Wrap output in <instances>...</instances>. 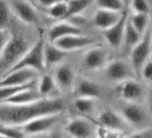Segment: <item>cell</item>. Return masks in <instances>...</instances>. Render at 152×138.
Segmentation results:
<instances>
[{
    "instance_id": "6da1fadb",
    "label": "cell",
    "mask_w": 152,
    "mask_h": 138,
    "mask_svg": "<svg viewBox=\"0 0 152 138\" xmlns=\"http://www.w3.org/2000/svg\"><path fill=\"white\" fill-rule=\"evenodd\" d=\"M64 109L61 98L41 99L27 105L0 104V124L21 127L37 117L62 113Z\"/></svg>"
},
{
    "instance_id": "7a4b0ae2",
    "label": "cell",
    "mask_w": 152,
    "mask_h": 138,
    "mask_svg": "<svg viewBox=\"0 0 152 138\" xmlns=\"http://www.w3.org/2000/svg\"><path fill=\"white\" fill-rule=\"evenodd\" d=\"M44 44L45 42L43 39H39V40H37L13 66H11L8 70L6 71L4 75L15 70H19V69H31L37 73L43 72L46 69L43 56Z\"/></svg>"
},
{
    "instance_id": "3957f363",
    "label": "cell",
    "mask_w": 152,
    "mask_h": 138,
    "mask_svg": "<svg viewBox=\"0 0 152 138\" xmlns=\"http://www.w3.org/2000/svg\"><path fill=\"white\" fill-rule=\"evenodd\" d=\"M118 113L135 131L150 127V115L143 104L123 101L120 104Z\"/></svg>"
},
{
    "instance_id": "277c9868",
    "label": "cell",
    "mask_w": 152,
    "mask_h": 138,
    "mask_svg": "<svg viewBox=\"0 0 152 138\" xmlns=\"http://www.w3.org/2000/svg\"><path fill=\"white\" fill-rule=\"evenodd\" d=\"M151 31H152V20L150 21L146 32L141 37L140 42L130 51L129 62L135 73L137 79H140V74L141 68L145 63L152 57L151 50Z\"/></svg>"
},
{
    "instance_id": "5b68a950",
    "label": "cell",
    "mask_w": 152,
    "mask_h": 138,
    "mask_svg": "<svg viewBox=\"0 0 152 138\" xmlns=\"http://www.w3.org/2000/svg\"><path fill=\"white\" fill-rule=\"evenodd\" d=\"M30 48L28 40L22 35L13 34L0 55L2 67H6L7 70L13 66Z\"/></svg>"
},
{
    "instance_id": "8992f818",
    "label": "cell",
    "mask_w": 152,
    "mask_h": 138,
    "mask_svg": "<svg viewBox=\"0 0 152 138\" xmlns=\"http://www.w3.org/2000/svg\"><path fill=\"white\" fill-rule=\"evenodd\" d=\"M115 92L124 102L143 104L146 98V92L143 84L139 79H129L115 86Z\"/></svg>"
},
{
    "instance_id": "52a82bcc",
    "label": "cell",
    "mask_w": 152,
    "mask_h": 138,
    "mask_svg": "<svg viewBox=\"0 0 152 138\" xmlns=\"http://www.w3.org/2000/svg\"><path fill=\"white\" fill-rule=\"evenodd\" d=\"M104 76L109 82L115 83L116 84L129 79H137L130 62L124 59L108 61L104 66Z\"/></svg>"
},
{
    "instance_id": "ba28073f",
    "label": "cell",
    "mask_w": 152,
    "mask_h": 138,
    "mask_svg": "<svg viewBox=\"0 0 152 138\" xmlns=\"http://www.w3.org/2000/svg\"><path fill=\"white\" fill-rule=\"evenodd\" d=\"M97 124L99 126L123 134H126L132 129L118 111L111 109H104L99 114L97 117Z\"/></svg>"
},
{
    "instance_id": "9c48e42d",
    "label": "cell",
    "mask_w": 152,
    "mask_h": 138,
    "mask_svg": "<svg viewBox=\"0 0 152 138\" xmlns=\"http://www.w3.org/2000/svg\"><path fill=\"white\" fill-rule=\"evenodd\" d=\"M61 113L37 117L21 126L25 135H39L51 130L60 120Z\"/></svg>"
},
{
    "instance_id": "30bf717a",
    "label": "cell",
    "mask_w": 152,
    "mask_h": 138,
    "mask_svg": "<svg viewBox=\"0 0 152 138\" xmlns=\"http://www.w3.org/2000/svg\"><path fill=\"white\" fill-rule=\"evenodd\" d=\"M109 53L107 48L101 46H95L90 48L83 57V67L90 71H96L104 68L108 63Z\"/></svg>"
},
{
    "instance_id": "8fae6325",
    "label": "cell",
    "mask_w": 152,
    "mask_h": 138,
    "mask_svg": "<svg viewBox=\"0 0 152 138\" xmlns=\"http://www.w3.org/2000/svg\"><path fill=\"white\" fill-rule=\"evenodd\" d=\"M64 131L71 138H93L96 129L93 124L84 117H75L64 126Z\"/></svg>"
},
{
    "instance_id": "7c38bea8",
    "label": "cell",
    "mask_w": 152,
    "mask_h": 138,
    "mask_svg": "<svg viewBox=\"0 0 152 138\" xmlns=\"http://www.w3.org/2000/svg\"><path fill=\"white\" fill-rule=\"evenodd\" d=\"M38 74L31 69H19L3 76L0 80V87L22 86L36 81Z\"/></svg>"
},
{
    "instance_id": "4fadbf2b",
    "label": "cell",
    "mask_w": 152,
    "mask_h": 138,
    "mask_svg": "<svg viewBox=\"0 0 152 138\" xmlns=\"http://www.w3.org/2000/svg\"><path fill=\"white\" fill-rule=\"evenodd\" d=\"M128 17H129V8L127 7L126 9L123 12L120 20L110 29L103 32V35L107 42L111 48L115 49L120 48L122 47L123 37H124V29Z\"/></svg>"
},
{
    "instance_id": "5bb4252c",
    "label": "cell",
    "mask_w": 152,
    "mask_h": 138,
    "mask_svg": "<svg viewBox=\"0 0 152 138\" xmlns=\"http://www.w3.org/2000/svg\"><path fill=\"white\" fill-rule=\"evenodd\" d=\"M96 43V40L90 37L82 35H72L64 37L57 40L53 44H55L58 48L69 53L71 51H75L81 48H88Z\"/></svg>"
},
{
    "instance_id": "9a60e30c",
    "label": "cell",
    "mask_w": 152,
    "mask_h": 138,
    "mask_svg": "<svg viewBox=\"0 0 152 138\" xmlns=\"http://www.w3.org/2000/svg\"><path fill=\"white\" fill-rule=\"evenodd\" d=\"M11 11L24 23L33 24L38 21V15L36 8L31 2L28 1H9Z\"/></svg>"
},
{
    "instance_id": "2e32d148",
    "label": "cell",
    "mask_w": 152,
    "mask_h": 138,
    "mask_svg": "<svg viewBox=\"0 0 152 138\" xmlns=\"http://www.w3.org/2000/svg\"><path fill=\"white\" fill-rule=\"evenodd\" d=\"M83 34V29L76 27L72 25V23L61 21L60 23L53 24L48 32V40L50 43H54L59 39L72 36V35H82Z\"/></svg>"
},
{
    "instance_id": "e0dca14e",
    "label": "cell",
    "mask_w": 152,
    "mask_h": 138,
    "mask_svg": "<svg viewBox=\"0 0 152 138\" xmlns=\"http://www.w3.org/2000/svg\"><path fill=\"white\" fill-rule=\"evenodd\" d=\"M53 78L60 92H68L74 84L75 74L72 67L65 64L61 65L56 68Z\"/></svg>"
},
{
    "instance_id": "ac0fdd59",
    "label": "cell",
    "mask_w": 152,
    "mask_h": 138,
    "mask_svg": "<svg viewBox=\"0 0 152 138\" xmlns=\"http://www.w3.org/2000/svg\"><path fill=\"white\" fill-rule=\"evenodd\" d=\"M123 13H115L103 9H97L92 18L93 25L101 30L107 31L114 26L121 18Z\"/></svg>"
},
{
    "instance_id": "d6986e66",
    "label": "cell",
    "mask_w": 152,
    "mask_h": 138,
    "mask_svg": "<svg viewBox=\"0 0 152 138\" xmlns=\"http://www.w3.org/2000/svg\"><path fill=\"white\" fill-rule=\"evenodd\" d=\"M74 92L76 98H90L95 100L103 94L102 87L96 82L89 79L81 80L76 85Z\"/></svg>"
},
{
    "instance_id": "ffe728a7",
    "label": "cell",
    "mask_w": 152,
    "mask_h": 138,
    "mask_svg": "<svg viewBox=\"0 0 152 138\" xmlns=\"http://www.w3.org/2000/svg\"><path fill=\"white\" fill-rule=\"evenodd\" d=\"M67 55V52L58 48L55 44L50 42L45 43L43 50L45 68H49L55 65L62 63L65 59Z\"/></svg>"
},
{
    "instance_id": "44dd1931",
    "label": "cell",
    "mask_w": 152,
    "mask_h": 138,
    "mask_svg": "<svg viewBox=\"0 0 152 138\" xmlns=\"http://www.w3.org/2000/svg\"><path fill=\"white\" fill-rule=\"evenodd\" d=\"M41 96L39 94L37 90L34 88L23 90L13 97L9 98L6 101L1 104H8V105H27L31 103H34L41 100Z\"/></svg>"
},
{
    "instance_id": "7402d4cb",
    "label": "cell",
    "mask_w": 152,
    "mask_h": 138,
    "mask_svg": "<svg viewBox=\"0 0 152 138\" xmlns=\"http://www.w3.org/2000/svg\"><path fill=\"white\" fill-rule=\"evenodd\" d=\"M142 35L139 33L133 26L129 22V19L127 20L125 29H124V33L123 37V42H122V48L124 49V51H127L130 53V51L140 42L141 40Z\"/></svg>"
},
{
    "instance_id": "603a6c76",
    "label": "cell",
    "mask_w": 152,
    "mask_h": 138,
    "mask_svg": "<svg viewBox=\"0 0 152 138\" xmlns=\"http://www.w3.org/2000/svg\"><path fill=\"white\" fill-rule=\"evenodd\" d=\"M56 91H59L53 76L49 75H44L38 83L37 92L42 99H55L53 93Z\"/></svg>"
},
{
    "instance_id": "cb8c5ba5",
    "label": "cell",
    "mask_w": 152,
    "mask_h": 138,
    "mask_svg": "<svg viewBox=\"0 0 152 138\" xmlns=\"http://www.w3.org/2000/svg\"><path fill=\"white\" fill-rule=\"evenodd\" d=\"M67 12L62 21H65L69 18L82 15V13L85 11L91 5L94 4L93 1L90 0H73V1H66Z\"/></svg>"
},
{
    "instance_id": "d4e9b609",
    "label": "cell",
    "mask_w": 152,
    "mask_h": 138,
    "mask_svg": "<svg viewBox=\"0 0 152 138\" xmlns=\"http://www.w3.org/2000/svg\"><path fill=\"white\" fill-rule=\"evenodd\" d=\"M98 9L107 10L115 13H123L128 7V2L122 0H98L94 2Z\"/></svg>"
},
{
    "instance_id": "484cf974",
    "label": "cell",
    "mask_w": 152,
    "mask_h": 138,
    "mask_svg": "<svg viewBox=\"0 0 152 138\" xmlns=\"http://www.w3.org/2000/svg\"><path fill=\"white\" fill-rule=\"evenodd\" d=\"M129 22L133 26V28L141 35L144 34L146 32L151 19L149 15H142V14H132L129 11Z\"/></svg>"
},
{
    "instance_id": "4316f807",
    "label": "cell",
    "mask_w": 152,
    "mask_h": 138,
    "mask_svg": "<svg viewBox=\"0 0 152 138\" xmlns=\"http://www.w3.org/2000/svg\"><path fill=\"white\" fill-rule=\"evenodd\" d=\"M72 105L79 113L90 115L96 109V100L90 98H76Z\"/></svg>"
},
{
    "instance_id": "83f0119b",
    "label": "cell",
    "mask_w": 152,
    "mask_h": 138,
    "mask_svg": "<svg viewBox=\"0 0 152 138\" xmlns=\"http://www.w3.org/2000/svg\"><path fill=\"white\" fill-rule=\"evenodd\" d=\"M36 84V81L31 82L28 84L22 85V86H5V87H0V104L8 100L9 98L13 97L16 93L26 90V89H31L34 88Z\"/></svg>"
},
{
    "instance_id": "f1b7e54d",
    "label": "cell",
    "mask_w": 152,
    "mask_h": 138,
    "mask_svg": "<svg viewBox=\"0 0 152 138\" xmlns=\"http://www.w3.org/2000/svg\"><path fill=\"white\" fill-rule=\"evenodd\" d=\"M67 12L66 1H55V3L48 8L44 13L49 17L57 20H63Z\"/></svg>"
},
{
    "instance_id": "f546056e",
    "label": "cell",
    "mask_w": 152,
    "mask_h": 138,
    "mask_svg": "<svg viewBox=\"0 0 152 138\" xmlns=\"http://www.w3.org/2000/svg\"><path fill=\"white\" fill-rule=\"evenodd\" d=\"M128 8L130 13L132 14H142L150 15L152 10V4L150 1L134 0V1L128 2Z\"/></svg>"
},
{
    "instance_id": "4dcf8cb0",
    "label": "cell",
    "mask_w": 152,
    "mask_h": 138,
    "mask_svg": "<svg viewBox=\"0 0 152 138\" xmlns=\"http://www.w3.org/2000/svg\"><path fill=\"white\" fill-rule=\"evenodd\" d=\"M0 136L7 138H25L26 135L22 131L21 127L0 124Z\"/></svg>"
},
{
    "instance_id": "1f68e13d",
    "label": "cell",
    "mask_w": 152,
    "mask_h": 138,
    "mask_svg": "<svg viewBox=\"0 0 152 138\" xmlns=\"http://www.w3.org/2000/svg\"><path fill=\"white\" fill-rule=\"evenodd\" d=\"M11 8L7 1H0V29H7L11 15Z\"/></svg>"
},
{
    "instance_id": "d6a6232c",
    "label": "cell",
    "mask_w": 152,
    "mask_h": 138,
    "mask_svg": "<svg viewBox=\"0 0 152 138\" xmlns=\"http://www.w3.org/2000/svg\"><path fill=\"white\" fill-rule=\"evenodd\" d=\"M140 79L148 85L152 84V57H150L141 68Z\"/></svg>"
},
{
    "instance_id": "836d02e7",
    "label": "cell",
    "mask_w": 152,
    "mask_h": 138,
    "mask_svg": "<svg viewBox=\"0 0 152 138\" xmlns=\"http://www.w3.org/2000/svg\"><path fill=\"white\" fill-rule=\"evenodd\" d=\"M96 135L98 138H124V134L123 133L107 129L99 126L96 128Z\"/></svg>"
},
{
    "instance_id": "e575fe53",
    "label": "cell",
    "mask_w": 152,
    "mask_h": 138,
    "mask_svg": "<svg viewBox=\"0 0 152 138\" xmlns=\"http://www.w3.org/2000/svg\"><path fill=\"white\" fill-rule=\"evenodd\" d=\"M12 37V32L7 29H0V55Z\"/></svg>"
},
{
    "instance_id": "d590c367",
    "label": "cell",
    "mask_w": 152,
    "mask_h": 138,
    "mask_svg": "<svg viewBox=\"0 0 152 138\" xmlns=\"http://www.w3.org/2000/svg\"><path fill=\"white\" fill-rule=\"evenodd\" d=\"M127 138H152V128L148 127L132 133Z\"/></svg>"
},
{
    "instance_id": "8d00e7d4",
    "label": "cell",
    "mask_w": 152,
    "mask_h": 138,
    "mask_svg": "<svg viewBox=\"0 0 152 138\" xmlns=\"http://www.w3.org/2000/svg\"><path fill=\"white\" fill-rule=\"evenodd\" d=\"M148 98L152 103V84H149V90H148Z\"/></svg>"
},
{
    "instance_id": "74e56055",
    "label": "cell",
    "mask_w": 152,
    "mask_h": 138,
    "mask_svg": "<svg viewBox=\"0 0 152 138\" xmlns=\"http://www.w3.org/2000/svg\"><path fill=\"white\" fill-rule=\"evenodd\" d=\"M39 135H30L29 137H25V138H39Z\"/></svg>"
},
{
    "instance_id": "f35d334b",
    "label": "cell",
    "mask_w": 152,
    "mask_h": 138,
    "mask_svg": "<svg viewBox=\"0 0 152 138\" xmlns=\"http://www.w3.org/2000/svg\"><path fill=\"white\" fill-rule=\"evenodd\" d=\"M39 138H49V137H48V136H46V135H39Z\"/></svg>"
},
{
    "instance_id": "ab89813d",
    "label": "cell",
    "mask_w": 152,
    "mask_h": 138,
    "mask_svg": "<svg viewBox=\"0 0 152 138\" xmlns=\"http://www.w3.org/2000/svg\"><path fill=\"white\" fill-rule=\"evenodd\" d=\"M151 50H152V31H151Z\"/></svg>"
},
{
    "instance_id": "60d3db41",
    "label": "cell",
    "mask_w": 152,
    "mask_h": 138,
    "mask_svg": "<svg viewBox=\"0 0 152 138\" xmlns=\"http://www.w3.org/2000/svg\"><path fill=\"white\" fill-rule=\"evenodd\" d=\"M53 138H59V137H58V136H57V135H55V136H54V137H53Z\"/></svg>"
},
{
    "instance_id": "b9f144b4",
    "label": "cell",
    "mask_w": 152,
    "mask_h": 138,
    "mask_svg": "<svg viewBox=\"0 0 152 138\" xmlns=\"http://www.w3.org/2000/svg\"><path fill=\"white\" fill-rule=\"evenodd\" d=\"M0 138H7V137H4V136H0Z\"/></svg>"
},
{
    "instance_id": "7bdbcfd3",
    "label": "cell",
    "mask_w": 152,
    "mask_h": 138,
    "mask_svg": "<svg viewBox=\"0 0 152 138\" xmlns=\"http://www.w3.org/2000/svg\"></svg>"
}]
</instances>
